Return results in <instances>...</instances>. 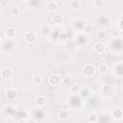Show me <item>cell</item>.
Returning a JSON list of instances; mask_svg holds the SVG:
<instances>
[{
	"mask_svg": "<svg viewBox=\"0 0 123 123\" xmlns=\"http://www.w3.org/2000/svg\"><path fill=\"white\" fill-rule=\"evenodd\" d=\"M82 72L85 76L86 77H90L92 76L94 73H95V66L91 63H87V64H85L83 69H82Z\"/></svg>",
	"mask_w": 123,
	"mask_h": 123,
	"instance_id": "1",
	"label": "cell"
},
{
	"mask_svg": "<svg viewBox=\"0 0 123 123\" xmlns=\"http://www.w3.org/2000/svg\"><path fill=\"white\" fill-rule=\"evenodd\" d=\"M61 82H62V78L58 74H53V75H51L49 77V84L51 86H56L60 85Z\"/></svg>",
	"mask_w": 123,
	"mask_h": 123,
	"instance_id": "2",
	"label": "cell"
},
{
	"mask_svg": "<svg viewBox=\"0 0 123 123\" xmlns=\"http://www.w3.org/2000/svg\"><path fill=\"white\" fill-rule=\"evenodd\" d=\"M36 38H37V35H36V33L33 32V31L27 32V33L25 34V36H24V39H25V41H26L27 43H33V42L36 40Z\"/></svg>",
	"mask_w": 123,
	"mask_h": 123,
	"instance_id": "3",
	"label": "cell"
},
{
	"mask_svg": "<svg viewBox=\"0 0 123 123\" xmlns=\"http://www.w3.org/2000/svg\"><path fill=\"white\" fill-rule=\"evenodd\" d=\"M111 117L114 120H120L123 117V111H122V110L119 109V108H115L111 111Z\"/></svg>",
	"mask_w": 123,
	"mask_h": 123,
	"instance_id": "4",
	"label": "cell"
},
{
	"mask_svg": "<svg viewBox=\"0 0 123 123\" xmlns=\"http://www.w3.org/2000/svg\"><path fill=\"white\" fill-rule=\"evenodd\" d=\"M13 72H12V69L10 68V67H6V68H3L2 71H1V77L2 79H9L12 76Z\"/></svg>",
	"mask_w": 123,
	"mask_h": 123,
	"instance_id": "5",
	"label": "cell"
},
{
	"mask_svg": "<svg viewBox=\"0 0 123 123\" xmlns=\"http://www.w3.org/2000/svg\"><path fill=\"white\" fill-rule=\"evenodd\" d=\"M105 49H106V46H105V44H104L103 42H101V41L96 42V43L94 44V46H93V50H94L96 53H98V54H102V53L105 51Z\"/></svg>",
	"mask_w": 123,
	"mask_h": 123,
	"instance_id": "6",
	"label": "cell"
},
{
	"mask_svg": "<svg viewBox=\"0 0 123 123\" xmlns=\"http://www.w3.org/2000/svg\"><path fill=\"white\" fill-rule=\"evenodd\" d=\"M35 104L37 107H44L46 105V99L43 95H38L36 100H35Z\"/></svg>",
	"mask_w": 123,
	"mask_h": 123,
	"instance_id": "7",
	"label": "cell"
},
{
	"mask_svg": "<svg viewBox=\"0 0 123 123\" xmlns=\"http://www.w3.org/2000/svg\"><path fill=\"white\" fill-rule=\"evenodd\" d=\"M58 9H59V8H58V3H57L56 1H49V2L47 3V10H48L49 12H56Z\"/></svg>",
	"mask_w": 123,
	"mask_h": 123,
	"instance_id": "8",
	"label": "cell"
},
{
	"mask_svg": "<svg viewBox=\"0 0 123 123\" xmlns=\"http://www.w3.org/2000/svg\"><path fill=\"white\" fill-rule=\"evenodd\" d=\"M58 117H59L60 120L64 121V120H66V119L69 117V113H68V111H67L66 110H62V111H59V113H58Z\"/></svg>",
	"mask_w": 123,
	"mask_h": 123,
	"instance_id": "9",
	"label": "cell"
},
{
	"mask_svg": "<svg viewBox=\"0 0 123 123\" xmlns=\"http://www.w3.org/2000/svg\"><path fill=\"white\" fill-rule=\"evenodd\" d=\"M5 34H6L7 37H9V38H12V37H15V35H16V31H15V29H13L12 27H9V28L6 29Z\"/></svg>",
	"mask_w": 123,
	"mask_h": 123,
	"instance_id": "10",
	"label": "cell"
},
{
	"mask_svg": "<svg viewBox=\"0 0 123 123\" xmlns=\"http://www.w3.org/2000/svg\"><path fill=\"white\" fill-rule=\"evenodd\" d=\"M6 96H7V98L10 99V100L14 99L15 96H16V91H15V89H13V88H10V89H8L7 92H6Z\"/></svg>",
	"mask_w": 123,
	"mask_h": 123,
	"instance_id": "11",
	"label": "cell"
},
{
	"mask_svg": "<svg viewBox=\"0 0 123 123\" xmlns=\"http://www.w3.org/2000/svg\"><path fill=\"white\" fill-rule=\"evenodd\" d=\"M70 92H71V94H73V95H77V94H79V93L81 92V86H78V85H74V86H72L70 87Z\"/></svg>",
	"mask_w": 123,
	"mask_h": 123,
	"instance_id": "12",
	"label": "cell"
},
{
	"mask_svg": "<svg viewBox=\"0 0 123 123\" xmlns=\"http://www.w3.org/2000/svg\"><path fill=\"white\" fill-rule=\"evenodd\" d=\"M108 69H109V67L105 63H102V64H100L98 66V72L100 74H107L108 73Z\"/></svg>",
	"mask_w": 123,
	"mask_h": 123,
	"instance_id": "13",
	"label": "cell"
},
{
	"mask_svg": "<svg viewBox=\"0 0 123 123\" xmlns=\"http://www.w3.org/2000/svg\"><path fill=\"white\" fill-rule=\"evenodd\" d=\"M98 119V115L95 113V112H91L87 115V121L90 122V123H95Z\"/></svg>",
	"mask_w": 123,
	"mask_h": 123,
	"instance_id": "14",
	"label": "cell"
},
{
	"mask_svg": "<svg viewBox=\"0 0 123 123\" xmlns=\"http://www.w3.org/2000/svg\"><path fill=\"white\" fill-rule=\"evenodd\" d=\"M70 7L73 10H78L81 7V2L79 0H72L70 1Z\"/></svg>",
	"mask_w": 123,
	"mask_h": 123,
	"instance_id": "15",
	"label": "cell"
},
{
	"mask_svg": "<svg viewBox=\"0 0 123 123\" xmlns=\"http://www.w3.org/2000/svg\"><path fill=\"white\" fill-rule=\"evenodd\" d=\"M53 22L55 23V24H61L62 22V16L61 15V14H55L54 16H53Z\"/></svg>",
	"mask_w": 123,
	"mask_h": 123,
	"instance_id": "16",
	"label": "cell"
},
{
	"mask_svg": "<svg viewBox=\"0 0 123 123\" xmlns=\"http://www.w3.org/2000/svg\"><path fill=\"white\" fill-rule=\"evenodd\" d=\"M20 13V9L16 6H13L11 8V14L12 15H18Z\"/></svg>",
	"mask_w": 123,
	"mask_h": 123,
	"instance_id": "17",
	"label": "cell"
},
{
	"mask_svg": "<svg viewBox=\"0 0 123 123\" xmlns=\"http://www.w3.org/2000/svg\"><path fill=\"white\" fill-rule=\"evenodd\" d=\"M101 89H102V91L105 92V93L111 92V85H107V84H105V85H103V86H101Z\"/></svg>",
	"mask_w": 123,
	"mask_h": 123,
	"instance_id": "18",
	"label": "cell"
},
{
	"mask_svg": "<svg viewBox=\"0 0 123 123\" xmlns=\"http://www.w3.org/2000/svg\"><path fill=\"white\" fill-rule=\"evenodd\" d=\"M92 31H93L92 25H90V24H86V25L84 26V32H85L86 34H90Z\"/></svg>",
	"mask_w": 123,
	"mask_h": 123,
	"instance_id": "19",
	"label": "cell"
},
{
	"mask_svg": "<svg viewBox=\"0 0 123 123\" xmlns=\"http://www.w3.org/2000/svg\"><path fill=\"white\" fill-rule=\"evenodd\" d=\"M93 5L96 7V8H102L104 5H105V1L104 0H95L93 2Z\"/></svg>",
	"mask_w": 123,
	"mask_h": 123,
	"instance_id": "20",
	"label": "cell"
},
{
	"mask_svg": "<svg viewBox=\"0 0 123 123\" xmlns=\"http://www.w3.org/2000/svg\"><path fill=\"white\" fill-rule=\"evenodd\" d=\"M62 82L64 85H66V86L71 85V83H72V78L69 77V76H66V77H64V78L62 80Z\"/></svg>",
	"mask_w": 123,
	"mask_h": 123,
	"instance_id": "21",
	"label": "cell"
},
{
	"mask_svg": "<svg viewBox=\"0 0 123 123\" xmlns=\"http://www.w3.org/2000/svg\"><path fill=\"white\" fill-rule=\"evenodd\" d=\"M33 82L35 83V84H40L41 82H42V78L39 76V75H36V76H34L33 77Z\"/></svg>",
	"mask_w": 123,
	"mask_h": 123,
	"instance_id": "22",
	"label": "cell"
},
{
	"mask_svg": "<svg viewBox=\"0 0 123 123\" xmlns=\"http://www.w3.org/2000/svg\"><path fill=\"white\" fill-rule=\"evenodd\" d=\"M19 117L21 119H29V112H27L26 111H23L19 113Z\"/></svg>",
	"mask_w": 123,
	"mask_h": 123,
	"instance_id": "23",
	"label": "cell"
},
{
	"mask_svg": "<svg viewBox=\"0 0 123 123\" xmlns=\"http://www.w3.org/2000/svg\"><path fill=\"white\" fill-rule=\"evenodd\" d=\"M96 36H97L98 38L102 39V38H105V37H106V33H105L104 31H98L97 34H96Z\"/></svg>",
	"mask_w": 123,
	"mask_h": 123,
	"instance_id": "24",
	"label": "cell"
},
{
	"mask_svg": "<svg viewBox=\"0 0 123 123\" xmlns=\"http://www.w3.org/2000/svg\"><path fill=\"white\" fill-rule=\"evenodd\" d=\"M65 40H66V37H65V35H64V34L61 35L60 37H59V41H60L61 43H63Z\"/></svg>",
	"mask_w": 123,
	"mask_h": 123,
	"instance_id": "25",
	"label": "cell"
},
{
	"mask_svg": "<svg viewBox=\"0 0 123 123\" xmlns=\"http://www.w3.org/2000/svg\"><path fill=\"white\" fill-rule=\"evenodd\" d=\"M111 37H112L113 38H117V37H119V32H118V31H113V32L111 33Z\"/></svg>",
	"mask_w": 123,
	"mask_h": 123,
	"instance_id": "26",
	"label": "cell"
},
{
	"mask_svg": "<svg viewBox=\"0 0 123 123\" xmlns=\"http://www.w3.org/2000/svg\"><path fill=\"white\" fill-rule=\"evenodd\" d=\"M119 29L120 30H123V20L120 21V23H119Z\"/></svg>",
	"mask_w": 123,
	"mask_h": 123,
	"instance_id": "27",
	"label": "cell"
},
{
	"mask_svg": "<svg viewBox=\"0 0 123 123\" xmlns=\"http://www.w3.org/2000/svg\"><path fill=\"white\" fill-rule=\"evenodd\" d=\"M27 123H37L34 119H28V121H27Z\"/></svg>",
	"mask_w": 123,
	"mask_h": 123,
	"instance_id": "28",
	"label": "cell"
},
{
	"mask_svg": "<svg viewBox=\"0 0 123 123\" xmlns=\"http://www.w3.org/2000/svg\"><path fill=\"white\" fill-rule=\"evenodd\" d=\"M121 82H122V84H123V77H122V79H121Z\"/></svg>",
	"mask_w": 123,
	"mask_h": 123,
	"instance_id": "29",
	"label": "cell"
}]
</instances>
